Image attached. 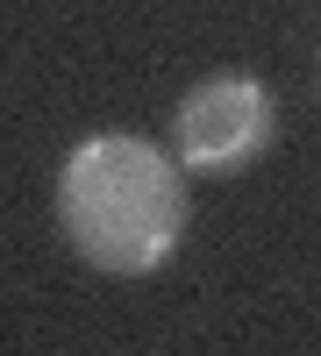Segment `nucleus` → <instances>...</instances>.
Instances as JSON below:
<instances>
[{
  "label": "nucleus",
  "instance_id": "1",
  "mask_svg": "<svg viewBox=\"0 0 321 356\" xmlns=\"http://www.w3.org/2000/svg\"><path fill=\"white\" fill-rule=\"evenodd\" d=\"M57 228L100 271H150L179 250L186 178L143 136H86L57 171Z\"/></svg>",
  "mask_w": 321,
  "mask_h": 356
},
{
  "label": "nucleus",
  "instance_id": "2",
  "mask_svg": "<svg viewBox=\"0 0 321 356\" xmlns=\"http://www.w3.org/2000/svg\"><path fill=\"white\" fill-rule=\"evenodd\" d=\"M272 136V100L250 72H208L193 93L171 107V143L193 171H228Z\"/></svg>",
  "mask_w": 321,
  "mask_h": 356
}]
</instances>
